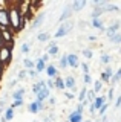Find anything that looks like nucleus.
I'll use <instances>...</instances> for the list:
<instances>
[{"label":"nucleus","mask_w":121,"mask_h":122,"mask_svg":"<svg viewBox=\"0 0 121 122\" xmlns=\"http://www.w3.org/2000/svg\"><path fill=\"white\" fill-rule=\"evenodd\" d=\"M8 12H9V29L14 34H18L20 30H23L26 26V20L23 18V14H22L17 2L8 3Z\"/></svg>","instance_id":"f257e3e1"},{"label":"nucleus","mask_w":121,"mask_h":122,"mask_svg":"<svg viewBox=\"0 0 121 122\" xmlns=\"http://www.w3.org/2000/svg\"><path fill=\"white\" fill-rule=\"evenodd\" d=\"M74 26H75V23L72 21V20H67V21H65V23H61V25L58 26V29L55 30V38H63V37H66L67 34L71 32V30L74 29Z\"/></svg>","instance_id":"f03ea898"},{"label":"nucleus","mask_w":121,"mask_h":122,"mask_svg":"<svg viewBox=\"0 0 121 122\" xmlns=\"http://www.w3.org/2000/svg\"><path fill=\"white\" fill-rule=\"evenodd\" d=\"M11 61H12V49L8 47V46L0 47V63L5 64V66H9Z\"/></svg>","instance_id":"7ed1b4c3"},{"label":"nucleus","mask_w":121,"mask_h":122,"mask_svg":"<svg viewBox=\"0 0 121 122\" xmlns=\"http://www.w3.org/2000/svg\"><path fill=\"white\" fill-rule=\"evenodd\" d=\"M44 18H46V12H40V14H37L35 17H34V20H32V25H31V30H35L37 28H40V26L43 25Z\"/></svg>","instance_id":"20e7f679"},{"label":"nucleus","mask_w":121,"mask_h":122,"mask_svg":"<svg viewBox=\"0 0 121 122\" xmlns=\"http://www.w3.org/2000/svg\"><path fill=\"white\" fill-rule=\"evenodd\" d=\"M74 14V11H72V8H71V3L67 5L65 9H63V12H61V15H60V18H58V21H60V25L61 23H65V21H67L71 18V15Z\"/></svg>","instance_id":"39448f33"},{"label":"nucleus","mask_w":121,"mask_h":122,"mask_svg":"<svg viewBox=\"0 0 121 122\" xmlns=\"http://www.w3.org/2000/svg\"><path fill=\"white\" fill-rule=\"evenodd\" d=\"M120 26H121V23H120V21H113V25H110L109 28H106V37L110 38V37L115 35V34H118Z\"/></svg>","instance_id":"423d86ee"},{"label":"nucleus","mask_w":121,"mask_h":122,"mask_svg":"<svg viewBox=\"0 0 121 122\" xmlns=\"http://www.w3.org/2000/svg\"><path fill=\"white\" fill-rule=\"evenodd\" d=\"M67 63H69V67H72V69L80 67V64H81L77 53H67Z\"/></svg>","instance_id":"0eeeda50"},{"label":"nucleus","mask_w":121,"mask_h":122,"mask_svg":"<svg viewBox=\"0 0 121 122\" xmlns=\"http://www.w3.org/2000/svg\"><path fill=\"white\" fill-rule=\"evenodd\" d=\"M25 93H26V90L23 89V87H18V89H16V90L12 92L11 98H12V101H23Z\"/></svg>","instance_id":"6e6552de"},{"label":"nucleus","mask_w":121,"mask_h":122,"mask_svg":"<svg viewBox=\"0 0 121 122\" xmlns=\"http://www.w3.org/2000/svg\"><path fill=\"white\" fill-rule=\"evenodd\" d=\"M46 75H48V78H52V79H55L57 76H58V70H57V67L54 66V64H48L46 66Z\"/></svg>","instance_id":"1a4fd4ad"},{"label":"nucleus","mask_w":121,"mask_h":122,"mask_svg":"<svg viewBox=\"0 0 121 122\" xmlns=\"http://www.w3.org/2000/svg\"><path fill=\"white\" fill-rule=\"evenodd\" d=\"M86 5H88V2H84V0H75V2H71V8H72L74 12H78V11H81Z\"/></svg>","instance_id":"9d476101"},{"label":"nucleus","mask_w":121,"mask_h":122,"mask_svg":"<svg viewBox=\"0 0 121 122\" xmlns=\"http://www.w3.org/2000/svg\"><path fill=\"white\" fill-rule=\"evenodd\" d=\"M65 84H66V89H69V90H72L75 92L77 90V84H75V78L72 75H69V76H66L65 78Z\"/></svg>","instance_id":"9b49d317"},{"label":"nucleus","mask_w":121,"mask_h":122,"mask_svg":"<svg viewBox=\"0 0 121 122\" xmlns=\"http://www.w3.org/2000/svg\"><path fill=\"white\" fill-rule=\"evenodd\" d=\"M49 95H51V90H49L48 87H46V89H43V90H41L40 93H38V95H37V96H35V101L44 102V101H46L48 98H51V96H49Z\"/></svg>","instance_id":"f8f14e48"},{"label":"nucleus","mask_w":121,"mask_h":122,"mask_svg":"<svg viewBox=\"0 0 121 122\" xmlns=\"http://www.w3.org/2000/svg\"><path fill=\"white\" fill-rule=\"evenodd\" d=\"M58 46H57V43L55 41H51V44L48 46V51H46V53H49V56H55V55H58Z\"/></svg>","instance_id":"ddd939ff"},{"label":"nucleus","mask_w":121,"mask_h":122,"mask_svg":"<svg viewBox=\"0 0 121 122\" xmlns=\"http://www.w3.org/2000/svg\"><path fill=\"white\" fill-rule=\"evenodd\" d=\"M106 99H107L106 96H97V99L94 101V107H95V110H97V112H98V110H100L101 107H103V105L106 104V102H107Z\"/></svg>","instance_id":"4468645a"},{"label":"nucleus","mask_w":121,"mask_h":122,"mask_svg":"<svg viewBox=\"0 0 121 122\" xmlns=\"http://www.w3.org/2000/svg\"><path fill=\"white\" fill-rule=\"evenodd\" d=\"M14 114H16V112H14V108L12 107H6L5 108V113H3V117H5L6 121H12L14 119Z\"/></svg>","instance_id":"2eb2a0df"},{"label":"nucleus","mask_w":121,"mask_h":122,"mask_svg":"<svg viewBox=\"0 0 121 122\" xmlns=\"http://www.w3.org/2000/svg\"><path fill=\"white\" fill-rule=\"evenodd\" d=\"M28 112L32 114H38L40 113V107H38V101H34L28 105Z\"/></svg>","instance_id":"dca6fc26"},{"label":"nucleus","mask_w":121,"mask_h":122,"mask_svg":"<svg viewBox=\"0 0 121 122\" xmlns=\"http://www.w3.org/2000/svg\"><path fill=\"white\" fill-rule=\"evenodd\" d=\"M46 66H48V64L44 63V61L41 60V58H38V60L35 61V70L38 72V73H41V72H44V70H46Z\"/></svg>","instance_id":"f3484780"},{"label":"nucleus","mask_w":121,"mask_h":122,"mask_svg":"<svg viewBox=\"0 0 121 122\" xmlns=\"http://www.w3.org/2000/svg\"><path fill=\"white\" fill-rule=\"evenodd\" d=\"M92 28H95V29H100L101 32H106V28H104V25H103V20H101V18H95V20H92Z\"/></svg>","instance_id":"a211bd4d"},{"label":"nucleus","mask_w":121,"mask_h":122,"mask_svg":"<svg viewBox=\"0 0 121 122\" xmlns=\"http://www.w3.org/2000/svg\"><path fill=\"white\" fill-rule=\"evenodd\" d=\"M67 122H83V114H78L72 112L69 114V117H67Z\"/></svg>","instance_id":"6ab92c4d"},{"label":"nucleus","mask_w":121,"mask_h":122,"mask_svg":"<svg viewBox=\"0 0 121 122\" xmlns=\"http://www.w3.org/2000/svg\"><path fill=\"white\" fill-rule=\"evenodd\" d=\"M103 11H104V12H116V11H120V9H118V6H116V5L106 2V5H104V8H103Z\"/></svg>","instance_id":"aec40b11"},{"label":"nucleus","mask_w":121,"mask_h":122,"mask_svg":"<svg viewBox=\"0 0 121 122\" xmlns=\"http://www.w3.org/2000/svg\"><path fill=\"white\" fill-rule=\"evenodd\" d=\"M103 14H104L103 8H94L92 14H90V18H92V20H95V18H101V15H103Z\"/></svg>","instance_id":"412c9836"},{"label":"nucleus","mask_w":121,"mask_h":122,"mask_svg":"<svg viewBox=\"0 0 121 122\" xmlns=\"http://www.w3.org/2000/svg\"><path fill=\"white\" fill-rule=\"evenodd\" d=\"M55 89H57V90H65V89H66L65 79L60 78V76H57V78H55Z\"/></svg>","instance_id":"4be33fe9"},{"label":"nucleus","mask_w":121,"mask_h":122,"mask_svg":"<svg viewBox=\"0 0 121 122\" xmlns=\"http://www.w3.org/2000/svg\"><path fill=\"white\" fill-rule=\"evenodd\" d=\"M23 66H25V70H32V69H35V63L31 58H26L23 60Z\"/></svg>","instance_id":"5701e85b"},{"label":"nucleus","mask_w":121,"mask_h":122,"mask_svg":"<svg viewBox=\"0 0 121 122\" xmlns=\"http://www.w3.org/2000/svg\"><path fill=\"white\" fill-rule=\"evenodd\" d=\"M110 61H112V56L109 55V53H103V55L100 56V63L104 64V66H109V64H110Z\"/></svg>","instance_id":"b1692460"},{"label":"nucleus","mask_w":121,"mask_h":122,"mask_svg":"<svg viewBox=\"0 0 121 122\" xmlns=\"http://www.w3.org/2000/svg\"><path fill=\"white\" fill-rule=\"evenodd\" d=\"M37 40L41 41V43H46V41L51 40V35H49L48 32H40L38 35H37Z\"/></svg>","instance_id":"393cba45"},{"label":"nucleus","mask_w":121,"mask_h":122,"mask_svg":"<svg viewBox=\"0 0 121 122\" xmlns=\"http://www.w3.org/2000/svg\"><path fill=\"white\" fill-rule=\"evenodd\" d=\"M58 66L61 67V69H66V67H69V63H67V53H65V55H63L61 58L58 60Z\"/></svg>","instance_id":"a878e982"},{"label":"nucleus","mask_w":121,"mask_h":122,"mask_svg":"<svg viewBox=\"0 0 121 122\" xmlns=\"http://www.w3.org/2000/svg\"><path fill=\"white\" fill-rule=\"evenodd\" d=\"M86 99H88V101L90 102V104H92V102H94V101H95V99H97V93H95V92H94V89L88 90V95H86Z\"/></svg>","instance_id":"bb28decb"},{"label":"nucleus","mask_w":121,"mask_h":122,"mask_svg":"<svg viewBox=\"0 0 121 122\" xmlns=\"http://www.w3.org/2000/svg\"><path fill=\"white\" fill-rule=\"evenodd\" d=\"M86 95H88V87H83L80 90V93H78V102L86 101Z\"/></svg>","instance_id":"cd10ccee"},{"label":"nucleus","mask_w":121,"mask_h":122,"mask_svg":"<svg viewBox=\"0 0 121 122\" xmlns=\"http://www.w3.org/2000/svg\"><path fill=\"white\" fill-rule=\"evenodd\" d=\"M121 81V67L118 69V72H115V75H113V78L110 79V82L112 84H118Z\"/></svg>","instance_id":"c85d7f7f"},{"label":"nucleus","mask_w":121,"mask_h":122,"mask_svg":"<svg viewBox=\"0 0 121 122\" xmlns=\"http://www.w3.org/2000/svg\"><path fill=\"white\" fill-rule=\"evenodd\" d=\"M109 41L113 43V44H121V34H115L113 37L109 38Z\"/></svg>","instance_id":"c756f323"},{"label":"nucleus","mask_w":121,"mask_h":122,"mask_svg":"<svg viewBox=\"0 0 121 122\" xmlns=\"http://www.w3.org/2000/svg\"><path fill=\"white\" fill-rule=\"evenodd\" d=\"M101 89H103V82H101L100 79H98V81H94V92H95V93H100Z\"/></svg>","instance_id":"7c9ffc66"},{"label":"nucleus","mask_w":121,"mask_h":122,"mask_svg":"<svg viewBox=\"0 0 121 122\" xmlns=\"http://www.w3.org/2000/svg\"><path fill=\"white\" fill-rule=\"evenodd\" d=\"M83 56H84L86 60H92V56H94V52L90 51V49H83Z\"/></svg>","instance_id":"2f4dec72"},{"label":"nucleus","mask_w":121,"mask_h":122,"mask_svg":"<svg viewBox=\"0 0 121 122\" xmlns=\"http://www.w3.org/2000/svg\"><path fill=\"white\" fill-rule=\"evenodd\" d=\"M29 51H31V43H23L20 47V52L22 53H29Z\"/></svg>","instance_id":"473e14b6"},{"label":"nucleus","mask_w":121,"mask_h":122,"mask_svg":"<svg viewBox=\"0 0 121 122\" xmlns=\"http://www.w3.org/2000/svg\"><path fill=\"white\" fill-rule=\"evenodd\" d=\"M104 5H106L104 0H94V2H92L94 8H104Z\"/></svg>","instance_id":"72a5a7b5"},{"label":"nucleus","mask_w":121,"mask_h":122,"mask_svg":"<svg viewBox=\"0 0 121 122\" xmlns=\"http://www.w3.org/2000/svg\"><path fill=\"white\" fill-rule=\"evenodd\" d=\"M46 87H48L49 90L55 89V79H52V78H48V81H46Z\"/></svg>","instance_id":"f704fd0d"},{"label":"nucleus","mask_w":121,"mask_h":122,"mask_svg":"<svg viewBox=\"0 0 121 122\" xmlns=\"http://www.w3.org/2000/svg\"><path fill=\"white\" fill-rule=\"evenodd\" d=\"M107 108H109V102H106V104H104L103 107H101V108H100V110H98V114H100V116H101V117H103V116H104V114H106V110H107Z\"/></svg>","instance_id":"c9c22d12"},{"label":"nucleus","mask_w":121,"mask_h":122,"mask_svg":"<svg viewBox=\"0 0 121 122\" xmlns=\"http://www.w3.org/2000/svg\"><path fill=\"white\" fill-rule=\"evenodd\" d=\"M83 81H84L86 86H89V84H94V81H92V76H90V75H83Z\"/></svg>","instance_id":"e433bc0d"},{"label":"nucleus","mask_w":121,"mask_h":122,"mask_svg":"<svg viewBox=\"0 0 121 122\" xmlns=\"http://www.w3.org/2000/svg\"><path fill=\"white\" fill-rule=\"evenodd\" d=\"M104 73H106V75L109 76V78L112 79V78H113V75H115V72L112 70V67H110V66H107V67H106V70H104Z\"/></svg>","instance_id":"4c0bfd02"},{"label":"nucleus","mask_w":121,"mask_h":122,"mask_svg":"<svg viewBox=\"0 0 121 122\" xmlns=\"http://www.w3.org/2000/svg\"><path fill=\"white\" fill-rule=\"evenodd\" d=\"M80 66L83 69V75H89V64L88 63H81Z\"/></svg>","instance_id":"58836bf2"},{"label":"nucleus","mask_w":121,"mask_h":122,"mask_svg":"<svg viewBox=\"0 0 121 122\" xmlns=\"http://www.w3.org/2000/svg\"><path fill=\"white\" fill-rule=\"evenodd\" d=\"M100 81H101V82H110V78H109V76L106 75L104 72H101V75H100Z\"/></svg>","instance_id":"ea45409f"},{"label":"nucleus","mask_w":121,"mask_h":122,"mask_svg":"<svg viewBox=\"0 0 121 122\" xmlns=\"http://www.w3.org/2000/svg\"><path fill=\"white\" fill-rule=\"evenodd\" d=\"M26 75H28V70H18V75H17V79L20 81V79H25Z\"/></svg>","instance_id":"a19ab883"},{"label":"nucleus","mask_w":121,"mask_h":122,"mask_svg":"<svg viewBox=\"0 0 121 122\" xmlns=\"http://www.w3.org/2000/svg\"><path fill=\"white\" fill-rule=\"evenodd\" d=\"M74 112H75V113H78V114H83V112H84V107H83V104H80V102H78L77 108H75Z\"/></svg>","instance_id":"79ce46f5"},{"label":"nucleus","mask_w":121,"mask_h":122,"mask_svg":"<svg viewBox=\"0 0 121 122\" xmlns=\"http://www.w3.org/2000/svg\"><path fill=\"white\" fill-rule=\"evenodd\" d=\"M17 82H18V79H11V81L6 84V87H8V89H12V87L17 86Z\"/></svg>","instance_id":"37998d69"},{"label":"nucleus","mask_w":121,"mask_h":122,"mask_svg":"<svg viewBox=\"0 0 121 122\" xmlns=\"http://www.w3.org/2000/svg\"><path fill=\"white\" fill-rule=\"evenodd\" d=\"M28 76H31V78H37V76H38V72H37L35 69H32V70H28Z\"/></svg>","instance_id":"c03bdc74"},{"label":"nucleus","mask_w":121,"mask_h":122,"mask_svg":"<svg viewBox=\"0 0 121 122\" xmlns=\"http://www.w3.org/2000/svg\"><path fill=\"white\" fill-rule=\"evenodd\" d=\"M23 105V101H12V104H11V107L12 108H18V107Z\"/></svg>","instance_id":"a18cd8bd"},{"label":"nucleus","mask_w":121,"mask_h":122,"mask_svg":"<svg viewBox=\"0 0 121 122\" xmlns=\"http://www.w3.org/2000/svg\"><path fill=\"white\" fill-rule=\"evenodd\" d=\"M5 70H6V66H5V64H2V63H0V79H2L3 73H5Z\"/></svg>","instance_id":"49530a36"},{"label":"nucleus","mask_w":121,"mask_h":122,"mask_svg":"<svg viewBox=\"0 0 121 122\" xmlns=\"http://www.w3.org/2000/svg\"><path fill=\"white\" fill-rule=\"evenodd\" d=\"M109 99V101H112V98H113V87L112 89H109V92H107V96H106Z\"/></svg>","instance_id":"de8ad7c7"},{"label":"nucleus","mask_w":121,"mask_h":122,"mask_svg":"<svg viewBox=\"0 0 121 122\" xmlns=\"http://www.w3.org/2000/svg\"><path fill=\"white\" fill-rule=\"evenodd\" d=\"M49 58H51V56H49V53H43V56H41V60H43V61H44V63H46V64H48Z\"/></svg>","instance_id":"09e8293b"},{"label":"nucleus","mask_w":121,"mask_h":122,"mask_svg":"<svg viewBox=\"0 0 121 122\" xmlns=\"http://www.w3.org/2000/svg\"><path fill=\"white\" fill-rule=\"evenodd\" d=\"M95 112H97V110H95V107H94V102H92V104L89 105V113H90V114H94Z\"/></svg>","instance_id":"8fccbe9b"},{"label":"nucleus","mask_w":121,"mask_h":122,"mask_svg":"<svg viewBox=\"0 0 121 122\" xmlns=\"http://www.w3.org/2000/svg\"><path fill=\"white\" fill-rule=\"evenodd\" d=\"M65 96H66L67 99H74V98H75V95H74V93H71V92H66Z\"/></svg>","instance_id":"3c124183"},{"label":"nucleus","mask_w":121,"mask_h":122,"mask_svg":"<svg viewBox=\"0 0 121 122\" xmlns=\"http://www.w3.org/2000/svg\"><path fill=\"white\" fill-rule=\"evenodd\" d=\"M115 107L118 108V107H121V96H118L116 98V102H115Z\"/></svg>","instance_id":"603ef678"},{"label":"nucleus","mask_w":121,"mask_h":122,"mask_svg":"<svg viewBox=\"0 0 121 122\" xmlns=\"http://www.w3.org/2000/svg\"><path fill=\"white\" fill-rule=\"evenodd\" d=\"M88 40H89V41H97V37H95V35H89Z\"/></svg>","instance_id":"864d4df0"},{"label":"nucleus","mask_w":121,"mask_h":122,"mask_svg":"<svg viewBox=\"0 0 121 122\" xmlns=\"http://www.w3.org/2000/svg\"><path fill=\"white\" fill-rule=\"evenodd\" d=\"M52 117H54V116H51V117H44L43 122H52Z\"/></svg>","instance_id":"5fc2aeb1"},{"label":"nucleus","mask_w":121,"mask_h":122,"mask_svg":"<svg viewBox=\"0 0 121 122\" xmlns=\"http://www.w3.org/2000/svg\"><path fill=\"white\" fill-rule=\"evenodd\" d=\"M49 102H51V105H55V98H49Z\"/></svg>","instance_id":"6e6d98bb"},{"label":"nucleus","mask_w":121,"mask_h":122,"mask_svg":"<svg viewBox=\"0 0 121 122\" xmlns=\"http://www.w3.org/2000/svg\"><path fill=\"white\" fill-rule=\"evenodd\" d=\"M109 119H107V116H106V114H104V116L103 117H101V122H107Z\"/></svg>","instance_id":"4d7b16f0"},{"label":"nucleus","mask_w":121,"mask_h":122,"mask_svg":"<svg viewBox=\"0 0 121 122\" xmlns=\"http://www.w3.org/2000/svg\"><path fill=\"white\" fill-rule=\"evenodd\" d=\"M3 44H5V43H3V38H2V34H0V47H3Z\"/></svg>","instance_id":"13d9d810"},{"label":"nucleus","mask_w":121,"mask_h":122,"mask_svg":"<svg viewBox=\"0 0 121 122\" xmlns=\"http://www.w3.org/2000/svg\"><path fill=\"white\" fill-rule=\"evenodd\" d=\"M0 122H8V121H6V119H5V117H3V116H2V117H0Z\"/></svg>","instance_id":"bf43d9fd"},{"label":"nucleus","mask_w":121,"mask_h":122,"mask_svg":"<svg viewBox=\"0 0 121 122\" xmlns=\"http://www.w3.org/2000/svg\"><path fill=\"white\" fill-rule=\"evenodd\" d=\"M84 122H92V121H84Z\"/></svg>","instance_id":"052dcab7"},{"label":"nucleus","mask_w":121,"mask_h":122,"mask_svg":"<svg viewBox=\"0 0 121 122\" xmlns=\"http://www.w3.org/2000/svg\"><path fill=\"white\" fill-rule=\"evenodd\" d=\"M83 122H84V121H83Z\"/></svg>","instance_id":"680f3d73"}]
</instances>
